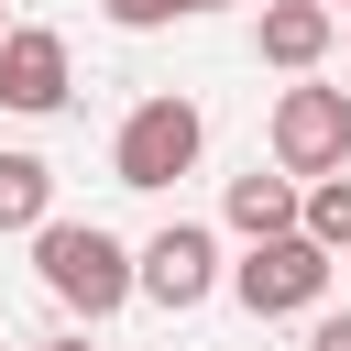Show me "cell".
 Instances as JSON below:
<instances>
[{
	"instance_id": "6da1fadb",
	"label": "cell",
	"mask_w": 351,
	"mask_h": 351,
	"mask_svg": "<svg viewBox=\"0 0 351 351\" xmlns=\"http://www.w3.org/2000/svg\"><path fill=\"white\" fill-rule=\"evenodd\" d=\"M33 274H44V296L77 307V318H121V307L143 296V252H132L121 230H99V219H44V230H33Z\"/></svg>"
},
{
	"instance_id": "7a4b0ae2",
	"label": "cell",
	"mask_w": 351,
	"mask_h": 351,
	"mask_svg": "<svg viewBox=\"0 0 351 351\" xmlns=\"http://www.w3.org/2000/svg\"><path fill=\"white\" fill-rule=\"evenodd\" d=\"M197 143H208V121H197V99H176V88H165V99H143V110L121 121V143H110V176L154 197V186H176V176L197 165Z\"/></svg>"
},
{
	"instance_id": "3957f363",
	"label": "cell",
	"mask_w": 351,
	"mask_h": 351,
	"mask_svg": "<svg viewBox=\"0 0 351 351\" xmlns=\"http://www.w3.org/2000/svg\"><path fill=\"white\" fill-rule=\"evenodd\" d=\"M263 143H274V165H285L296 186H318V176H351V88H285Z\"/></svg>"
},
{
	"instance_id": "277c9868",
	"label": "cell",
	"mask_w": 351,
	"mask_h": 351,
	"mask_svg": "<svg viewBox=\"0 0 351 351\" xmlns=\"http://www.w3.org/2000/svg\"><path fill=\"white\" fill-rule=\"evenodd\" d=\"M329 263H340V252H318L307 230H285V241H252V252L230 263V296H241L252 318H307V307L329 296Z\"/></svg>"
},
{
	"instance_id": "5b68a950",
	"label": "cell",
	"mask_w": 351,
	"mask_h": 351,
	"mask_svg": "<svg viewBox=\"0 0 351 351\" xmlns=\"http://www.w3.org/2000/svg\"><path fill=\"white\" fill-rule=\"evenodd\" d=\"M143 296H154L165 318L208 307V296H219V241H208L197 219H165V230L143 241Z\"/></svg>"
},
{
	"instance_id": "8992f818",
	"label": "cell",
	"mask_w": 351,
	"mask_h": 351,
	"mask_svg": "<svg viewBox=\"0 0 351 351\" xmlns=\"http://www.w3.org/2000/svg\"><path fill=\"white\" fill-rule=\"evenodd\" d=\"M66 88H77V66H66V33H44V22H11V44H0V110L44 121V110H66Z\"/></svg>"
},
{
	"instance_id": "52a82bcc",
	"label": "cell",
	"mask_w": 351,
	"mask_h": 351,
	"mask_svg": "<svg viewBox=\"0 0 351 351\" xmlns=\"http://www.w3.org/2000/svg\"><path fill=\"white\" fill-rule=\"evenodd\" d=\"M329 44H340V11L329 0H263V22H252V55L285 66V77H307Z\"/></svg>"
},
{
	"instance_id": "ba28073f",
	"label": "cell",
	"mask_w": 351,
	"mask_h": 351,
	"mask_svg": "<svg viewBox=\"0 0 351 351\" xmlns=\"http://www.w3.org/2000/svg\"><path fill=\"white\" fill-rule=\"evenodd\" d=\"M230 230H241V241H285V230H307V186H296L285 165H274V176H263V165L230 176Z\"/></svg>"
},
{
	"instance_id": "9c48e42d",
	"label": "cell",
	"mask_w": 351,
	"mask_h": 351,
	"mask_svg": "<svg viewBox=\"0 0 351 351\" xmlns=\"http://www.w3.org/2000/svg\"><path fill=\"white\" fill-rule=\"evenodd\" d=\"M55 219V165L44 154H0V230H44Z\"/></svg>"
},
{
	"instance_id": "30bf717a",
	"label": "cell",
	"mask_w": 351,
	"mask_h": 351,
	"mask_svg": "<svg viewBox=\"0 0 351 351\" xmlns=\"http://www.w3.org/2000/svg\"><path fill=\"white\" fill-rule=\"evenodd\" d=\"M307 241L318 252H351V176H318L307 186Z\"/></svg>"
},
{
	"instance_id": "8fae6325",
	"label": "cell",
	"mask_w": 351,
	"mask_h": 351,
	"mask_svg": "<svg viewBox=\"0 0 351 351\" xmlns=\"http://www.w3.org/2000/svg\"><path fill=\"white\" fill-rule=\"evenodd\" d=\"M99 11H110V22H121V33H165V22H176V11H186V0H99Z\"/></svg>"
},
{
	"instance_id": "7c38bea8",
	"label": "cell",
	"mask_w": 351,
	"mask_h": 351,
	"mask_svg": "<svg viewBox=\"0 0 351 351\" xmlns=\"http://www.w3.org/2000/svg\"><path fill=\"white\" fill-rule=\"evenodd\" d=\"M307 351H351V307H329V318L307 329Z\"/></svg>"
},
{
	"instance_id": "4fadbf2b",
	"label": "cell",
	"mask_w": 351,
	"mask_h": 351,
	"mask_svg": "<svg viewBox=\"0 0 351 351\" xmlns=\"http://www.w3.org/2000/svg\"><path fill=\"white\" fill-rule=\"evenodd\" d=\"M33 351H88V340H33Z\"/></svg>"
},
{
	"instance_id": "5bb4252c",
	"label": "cell",
	"mask_w": 351,
	"mask_h": 351,
	"mask_svg": "<svg viewBox=\"0 0 351 351\" xmlns=\"http://www.w3.org/2000/svg\"><path fill=\"white\" fill-rule=\"evenodd\" d=\"M186 11H230V0H186Z\"/></svg>"
},
{
	"instance_id": "9a60e30c",
	"label": "cell",
	"mask_w": 351,
	"mask_h": 351,
	"mask_svg": "<svg viewBox=\"0 0 351 351\" xmlns=\"http://www.w3.org/2000/svg\"><path fill=\"white\" fill-rule=\"evenodd\" d=\"M0 44H11V11H0Z\"/></svg>"
},
{
	"instance_id": "2e32d148",
	"label": "cell",
	"mask_w": 351,
	"mask_h": 351,
	"mask_svg": "<svg viewBox=\"0 0 351 351\" xmlns=\"http://www.w3.org/2000/svg\"><path fill=\"white\" fill-rule=\"evenodd\" d=\"M329 11H351V0H329Z\"/></svg>"
}]
</instances>
